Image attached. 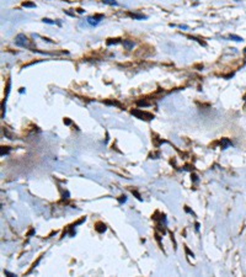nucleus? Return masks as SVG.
Listing matches in <instances>:
<instances>
[{
  "label": "nucleus",
  "instance_id": "obj_1",
  "mask_svg": "<svg viewBox=\"0 0 246 277\" xmlns=\"http://www.w3.org/2000/svg\"><path fill=\"white\" fill-rule=\"evenodd\" d=\"M133 116H135L139 120H144V121H150L154 118V115L153 113H149V112H145V111H141V110L137 109V110H132L130 111Z\"/></svg>",
  "mask_w": 246,
  "mask_h": 277
},
{
  "label": "nucleus",
  "instance_id": "obj_2",
  "mask_svg": "<svg viewBox=\"0 0 246 277\" xmlns=\"http://www.w3.org/2000/svg\"><path fill=\"white\" fill-rule=\"evenodd\" d=\"M15 43H16V46H19V47H27L28 40L24 33H20V35H17L16 38H15Z\"/></svg>",
  "mask_w": 246,
  "mask_h": 277
},
{
  "label": "nucleus",
  "instance_id": "obj_3",
  "mask_svg": "<svg viewBox=\"0 0 246 277\" xmlns=\"http://www.w3.org/2000/svg\"><path fill=\"white\" fill-rule=\"evenodd\" d=\"M95 229H96L97 233H103V232H106L107 227H106L102 222H97L96 224H95Z\"/></svg>",
  "mask_w": 246,
  "mask_h": 277
},
{
  "label": "nucleus",
  "instance_id": "obj_4",
  "mask_svg": "<svg viewBox=\"0 0 246 277\" xmlns=\"http://www.w3.org/2000/svg\"><path fill=\"white\" fill-rule=\"evenodd\" d=\"M231 145V141L228 139V138H222L220 139V148L222 149H226Z\"/></svg>",
  "mask_w": 246,
  "mask_h": 277
},
{
  "label": "nucleus",
  "instance_id": "obj_5",
  "mask_svg": "<svg viewBox=\"0 0 246 277\" xmlns=\"http://www.w3.org/2000/svg\"><path fill=\"white\" fill-rule=\"evenodd\" d=\"M123 47L125 49H132L134 47V42L130 40H123Z\"/></svg>",
  "mask_w": 246,
  "mask_h": 277
},
{
  "label": "nucleus",
  "instance_id": "obj_6",
  "mask_svg": "<svg viewBox=\"0 0 246 277\" xmlns=\"http://www.w3.org/2000/svg\"><path fill=\"white\" fill-rule=\"evenodd\" d=\"M128 15L133 19H137V20H143V19H146V16L144 15H140V14H134V12H128Z\"/></svg>",
  "mask_w": 246,
  "mask_h": 277
},
{
  "label": "nucleus",
  "instance_id": "obj_7",
  "mask_svg": "<svg viewBox=\"0 0 246 277\" xmlns=\"http://www.w3.org/2000/svg\"><path fill=\"white\" fill-rule=\"evenodd\" d=\"M121 42V38H108L106 41V44L107 46H111V44H117Z\"/></svg>",
  "mask_w": 246,
  "mask_h": 277
},
{
  "label": "nucleus",
  "instance_id": "obj_8",
  "mask_svg": "<svg viewBox=\"0 0 246 277\" xmlns=\"http://www.w3.org/2000/svg\"><path fill=\"white\" fill-rule=\"evenodd\" d=\"M21 5H22L24 8H36V4H35V3H31V1H24Z\"/></svg>",
  "mask_w": 246,
  "mask_h": 277
},
{
  "label": "nucleus",
  "instance_id": "obj_9",
  "mask_svg": "<svg viewBox=\"0 0 246 277\" xmlns=\"http://www.w3.org/2000/svg\"><path fill=\"white\" fill-rule=\"evenodd\" d=\"M106 105H112V106H118V107H121V104L118 102V101H114V100H106L105 101Z\"/></svg>",
  "mask_w": 246,
  "mask_h": 277
},
{
  "label": "nucleus",
  "instance_id": "obj_10",
  "mask_svg": "<svg viewBox=\"0 0 246 277\" xmlns=\"http://www.w3.org/2000/svg\"><path fill=\"white\" fill-rule=\"evenodd\" d=\"M88 22H89L90 25H92V26H96V25L99 24L100 21H97V20H96V19H95V17H94V16H91V17H88Z\"/></svg>",
  "mask_w": 246,
  "mask_h": 277
},
{
  "label": "nucleus",
  "instance_id": "obj_11",
  "mask_svg": "<svg viewBox=\"0 0 246 277\" xmlns=\"http://www.w3.org/2000/svg\"><path fill=\"white\" fill-rule=\"evenodd\" d=\"M103 4H107V5H114V6H117L118 3L116 1V0H101Z\"/></svg>",
  "mask_w": 246,
  "mask_h": 277
},
{
  "label": "nucleus",
  "instance_id": "obj_12",
  "mask_svg": "<svg viewBox=\"0 0 246 277\" xmlns=\"http://www.w3.org/2000/svg\"><path fill=\"white\" fill-rule=\"evenodd\" d=\"M137 105H138V106H144V107H146V106H149L150 104L148 102V101H145V100H138Z\"/></svg>",
  "mask_w": 246,
  "mask_h": 277
},
{
  "label": "nucleus",
  "instance_id": "obj_13",
  "mask_svg": "<svg viewBox=\"0 0 246 277\" xmlns=\"http://www.w3.org/2000/svg\"><path fill=\"white\" fill-rule=\"evenodd\" d=\"M9 153H10V148L9 147H1V153H0L1 157L5 155V154H9Z\"/></svg>",
  "mask_w": 246,
  "mask_h": 277
},
{
  "label": "nucleus",
  "instance_id": "obj_14",
  "mask_svg": "<svg viewBox=\"0 0 246 277\" xmlns=\"http://www.w3.org/2000/svg\"><path fill=\"white\" fill-rule=\"evenodd\" d=\"M230 40H234V41H236V42H241L242 41V38L240 36H236V35H230Z\"/></svg>",
  "mask_w": 246,
  "mask_h": 277
},
{
  "label": "nucleus",
  "instance_id": "obj_15",
  "mask_svg": "<svg viewBox=\"0 0 246 277\" xmlns=\"http://www.w3.org/2000/svg\"><path fill=\"white\" fill-rule=\"evenodd\" d=\"M43 22H46V24H49V25H53V24H58L59 26H61V22H57V21H52L51 19H43Z\"/></svg>",
  "mask_w": 246,
  "mask_h": 277
},
{
  "label": "nucleus",
  "instance_id": "obj_16",
  "mask_svg": "<svg viewBox=\"0 0 246 277\" xmlns=\"http://www.w3.org/2000/svg\"><path fill=\"white\" fill-rule=\"evenodd\" d=\"M191 38V40H194V41H197L198 43H201L202 46H207V43L206 42H204V41H201V40H198V38H196V37H191V36H188Z\"/></svg>",
  "mask_w": 246,
  "mask_h": 277
},
{
  "label": "nucleus",
  "instance_id": "obj_17",
  "mask_svg": "<svg viewBox=\"0 0 246 277\" xmlns=\"http://www.w3.org/2000/svg\"><path fill=\"white\" fill-rule=\"evenodd\" d=\"M132 193H133L134 196L137 197L139 201H141V197H140V195H139V192H138V191H135V190H132Z\"/></svg>",
  "mask_w": 246,
  "mask_h": 277
},
{
  "label": "nucleus",
  "instance_id": "obj_18",
  "mask_svg": "<svg viewBox=\"0 0 246 277\" xmlns=\"http://www.w3.org/2000/svg\"><path fill=\"white\" fill-rule=\"evenodd\" d=\"M125 201H127V197H125L124 195H123V196H121L119 198H118V202H119V203H124Z\"/></svg>",
  "mask_w": 246,
  "mask_h": 277
},
{
  "label": "nucleus",
  "instance_id": "obj_19",
  "mask_svg": "<svg viewBox=\"0 0 246 277\" xmlns=\"http://www.w3.org/2000/svg\"><path fill=\"white\" fill-rule=\"evenodd\" d=\"M69 196H70V195H69V192H68V191H64V193H63V198H65V200H68V198H69Z\"/></svg>",
  "mask_w": 246,
  "mask_h": 277
},
{
  "label": "nucleus",
  "instance_id": "obj_20",
  "mask_svg": "<svg viewBox=\"0 0 246 277\" xmlns=\"http://www.w3.org/2000/svg\"><path fill=\"white\" fill-rule=\"evenodd\" d=\"M192 181H193V182H197L198 181V176L196 174H192Z\"/></svg>",
  "mask_w": 246,
  "mask_h": 277
},
{
  "label": "nucleus",
  "instance_id": "obj_21",
  "mask_svg": "<svg viewBox=\"0 0 246 277\" xmlns=\"http://www.w3.org/2000/svg\"><path fill=\"white\" fill-rule=\"evenodd\" d=\"M155 237H156V240H157V243H159V245H160V246H161L162 248V245H161V241H160V235H159V234H155Z\"/></svg>",
  "mask_w": 246,
  "mask_h": 277
},
{
  "label": "nucleus",
  "instance_id": "obj_22",
  "mask_svg": "<svg viewBox=\"0 0 246 277\" xmlns=\"http://www.w3.org/2000/svg\"><path fill=\"white\" fill-rule=\"evenodd\" d=\"M63 122H64V123H65L67 126H69L70 123H72V121L69 120V118H64V120H63Z\"/></svg>",
  "mask_w": 246,
  "mask_h": 277
},
{
  "label": "nucleus",
  "instance_id": "obj_23",
  "mask_svg": "<svg viewBox=\"0 0 246 277\" xmlns=\"http://www.w3.org/2000/svg\"><path fill=\"white\" fill-rule=\"evenodd\" d=\"M185 250H186V253L188 254V255H191V256H194V255H193V253H191V251H190V249H188L187 246H186V248H185Z\"/></svg>",
  "mask_w": 246,
  "mask_h": 277
},
{
  "label": "nucleus",
  "instance_id": "obj_24",
  "mask_svg": "<svg viewBox=\"0 0 246 277\" xmlns=\"http://www.w3.org/2000/svg\"><path fill=\"white\" fill-rule=\"evenodd\" d=\"M5 275H8V276H15L14 273H11V272H9V271H5Z\"/></svg>",
  "mask_w": 246,
  "mask_h": 277
},
{
  "label": "nucleus",
  "instance_id": "obj_25",
  "mask_svg": "<svg viewBox=\"0 0 246 277\" xmlns=\"http://www.w3.org/2000/svg\"><path fill=\"white\" fill-rule=\"evenodd\" d=\"M76 11L79 12V14H83V12H84V10H83L81 8H79V9H76Z\"/></svg>",
  "mask_w": 246,
  "mask_h": 277
},
{
  "label": "nucleus",
  "instance_id": "obj_26",
  "mask_svg": "<svg viewBox=\"0 0 246 277\" xmlns=\"http://www.w3.org/2000/svg\"><path fill=\"white\" fill-rule=\"evenodd\" d=\"M33 233H35V229H32V230H31V232H30V233H28V237H30V235H32Z\"/></svg>",
  "mask_w": 246,
  "mask_h": 277
},
{
  "label": "nucleus",
  "instance_id": "obj_27",
  "mask_svg": "<svg viewBox=\"0 0 246 277\" xmlns=\"http://www.w3.org/2000/svg\"><path fill=\"white\" fill-rule=\"evenodd\" d=\"M196 229H197V230L199 229V224H198V223H196Z\"/></svg>",
  "mask_w": 246,
  "mask_h": 277
},
{
  "label": "nucleus",
  "instance_id": "obj_28",
  "mask_svg": "<svg viewBox=\"0 0 246 277\" xmlns=\"http://www.w3.org/2000/svg\"><path fill=\"white\" fill-rule=\"evenodd\" d=\"M244 53H245V54H246V48H245V49H244Z\"/></svg>",
  "mask_w": 246,
  "mask_h": 277
}]
</instances>
